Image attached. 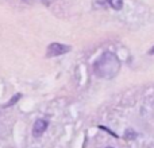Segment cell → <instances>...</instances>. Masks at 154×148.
<instances>
[{"label": "cell", "instance_id": "7a4b0ae2", "mask_svg": "<svg viewBox=\"0 0 154 148\" xmlns=\"http://www.w3.org/2000/svg\"><path fill=\"white\" fill-rule=\"evenodd\" d=\"M46 128H48V121H46V120H43V119L37 120L35 124L32 125V136L39 138V136L46 131Z\"/></svg>", "mask_w": 154, "mask_h": 148}, {"label": "cell", "instance_id": "8992f818", "mask_svg": "<svg viewBox=\"0 0 154 148\" xmlns=\"http://www.w3.org/2000/svg\"><path fill=\"white\" fill-rule=\"evenodd\" d=\"M149 53H150V54H154V47H153V49H152V50H150V51H149Z\"/></svg>", "mask_w": 154, "mask_h": 148}, {"label": "cell", "instance_id": "277c9868", "mask_svg": "<svg viewBox=\"0 0 154 148\" xmlns=\"http://www.w3.org/2000/svg\"><path fill=\"white\" fill-rule=\"evenodd\" d=\"M20 98H22V94H20V93H16V94H14V97L11 98V100L8 101V102L5 104L4 106H5V108H7V106H11V105H14V104H16V102H18L19 100H20Z\"/></svg>", "mask_w": 154, "mask_h": 148}, {"label": "cell", "instance_id": "52a82bcc", "mask_svg": "<svg viewBox=\"0 0 154 148\" xmlns=\"http://www.w3.org/2000/svg\"><path fill=\"white\" fill-rule=\"evenodd\" d=\"M107 148H112V147H107Z\"/></svg>", "mask_w": 154, "mask_h": 148}, {"label": "cell", "instance_id": "3957f363", "mask_svg": "<svg viewBox=\"0 0 154 148\" xmlns=\"http://www.w3.org/2000/svg\"><path fill=\"white\" fill-rule=\"evenodd\" d=\"M107 3H108L114 10H118V11L122 10V7H123V0H107Z\"/></svg>", "mask_w": 154, "mask_h": 148}, {"label": "cell", "instance_id": "5b68a950", "mask_svg": "<svg viewBox=\"0 0 154 148\" xmlns=\"http://www.w3.org/2000/svg\"><path fill=\"white\" fill-rule=\"evenodd\" d=\"M137 138V133L134 132L133 129H127L125 132V139H128V140H133V139Z\"/></svg>", "mask_w": 154, "mask_h": 148}, {"label": "cell", "instance_id": "6da1fadb", "mask_svg": "<svg viewBox=\"0 0 154 148\" xmlns=\"http://www.w3.org/2000/svg\"><path fill=\"white\" fill-rule=\"evenodd\" d=\"M70 50V46L66 45H61V43H51L48 47V53H46V57H57L61 55V54H65Z\"/></svg>", "mask_w": 154, "mask_h": 148}]
</instances>
